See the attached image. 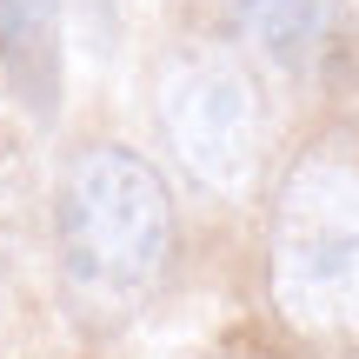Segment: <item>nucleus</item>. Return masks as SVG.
Segmentation results:
<instances>
[{
    "label": "nucleus",
    "instance_id": "obj_1",
    "mask_svg": "<svg viewBox=\"0 0 359 359\" xmlns=\"http://www.w3.org/2000/svg\"><path fill=\"white\" fill-rule=\"evenodd\" d=\"M266 293L293 339L359 353V127L320 133L286 167L266 226Z\"/></svg>",
    "mask_w": 359,
    "mask_h": 359
},
{
    "label": "nucleus",
    "instance_id": "obj_2",
    "mask_svg": "<svg viewBox=\"0 0 359 359\" xmlns=\"http://www.w3.org/2000/svg\"><path fill=\"white\" fill-rule=\"evenodd\" d=\"M173 259V193L133 147H87L60 180V273L100 320L133 313Z\"/></svg>",
    "mask_w": 359,
    "mask_h": 359
},
{
    "label": "nucleus",
    "instance_id": "obj_3",
    "mask_svg": "<svg viewBox=\"0 0 359 359\" xmlns=\"http://www.w3.org/2000/svg\"><path fill=\"white\" fill-rule=\"evenodd\" d=\"M154 114L167 133V154L193 187L240 200L259 180L266 154V114H259V87L226 47H187L160 67Z\"/></svg>",
    "mask_w": 359,
    "mask_h": 359
},
{
    "label": "nucleus",
    "instance_id": "obj_4",
    "mask_svg": "<svg viewBox=\"0 0 359 359\" xmlns=\"http://www.w3.org/2000/svg\"><path fill=\"white\" fill-rule=\"evenodd\" d=\"M346 7L339 0H233V34L259 67L286 80H306L339 47Z\"/></svg>",
    "mask_w": 359,
    "mask_h": 359
},
{
    "label": "nucleus",
    "instance_id": "obj_5",
    "mask_svg": "<svg viewBox=\"0 0 359 359\" xmlns=\"http://www.w3.org/2000/svg\"><path fill=\"white\" fill-rule=\"evenodd\" d=\"M0 67L34 114L60 107V0H0Z\"/></svg>",
    "mask_w": 359,
    "mask_h": 359
}]
</instances>
